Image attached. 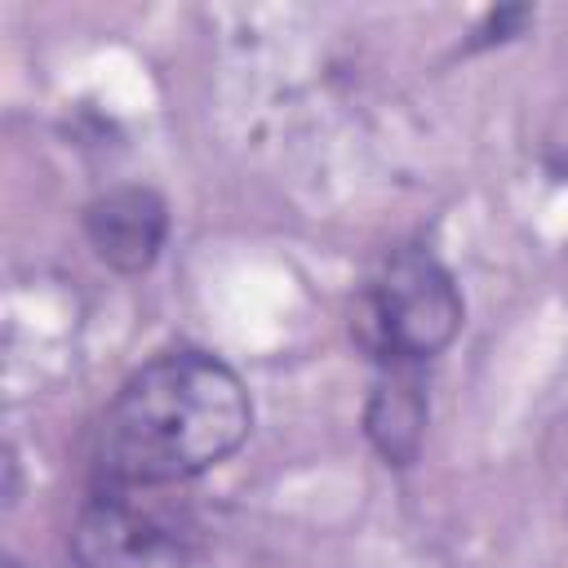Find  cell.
I'll use <instances>...</instances> for the list:
<instances>
[{
  "label": "cell",
  "mask_w": 568,
  "mask_h": 568,
  "mask_svg": "<svg viewBox=\"0 0 568 568\" xmlns=\"http://www.w3.org/2000/svg\"><path fill=\"white\" fill-rule=\"evenodd\" d=\"M466 320V302L448 275V266L426 248H399L377 271L364 311H359V337L368 351L386 359L426 364L439 355Z\"/></svg>",
  "instance_id": "2"
},
{
  "label": "cell",
  "mask_w": 568,
  "mask_h": 568,
  "mask_svg": "<svg viewBox=\"0 0 568 568\" xmlns=\"http://www.w3.org/2000/svg\"><path fill=\"white\" fill-rule=\"evenodd\" d=\"M84 235L93 253L120 271V275H142L164 248L169 235V204L151 186H111L84 209Z\"/></svg>",
  "instance_id": "4"
},
{
  "label": "cell",
  "mask_w": 568,
  "mask_h": 568,
  "mask_svg": "<svg viewBox=\"0 0 568 568\" xmlns=\"http://www.w3.org/2000/svg\"><path fill=\"white\" fill-rule=\"evenodd\" d=\"M426 417H430V404H426L422 364L386 359L364 404V435L377 448V457L386 466H413L426 439Z\"/></svg>",
  "instance_id": "5"
},
{
  "label": "cell",
  "mask_w": 568,
  "mask_h": 568,
  "mask_svg": "<svg viewBox=\"0 0 568 568\" xmlns=\"http://www.w3.org/2000/svg\"><path fill=\"white\" fill-rule=\"evenodd\" d=\"M253 430L248 386L209 351H164L106 404L98 426L102 484L164 488L226 462Z\"/></svg>",
  "instance_id": "1"
},
{
  "label": "cell",
  "mask_w": 568,
  "mask_h": 568,
  "mask_svg": "<svg viewBox=\"0 0 568 568\" xmlns=\"http://www.w3.org/2000/svg\"><path fill=\"white\" fill-rule=\"evenodd\" d=\"M146 488L102 484L71 524L80 568H191L195 537L169 510L142 501Z\"/></svg>",
  "instance_id": "3"
}]
</instances>
